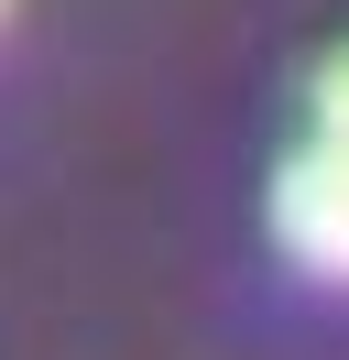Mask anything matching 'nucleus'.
<instances>
[{"mask_svg": "<svg viewBox=\"0 0 349 360\" xmlns=\"http://www.w3.org/2000/svg\"><path fill=\"white\" fill-rule=\"evenodd\" d=\"M273 240L295 251L305 273H327V284H349V142H295V153L273 164Z\"/></svg>", "mask_w": 349, "mask_h": 360, "instance_id": "f257e3e1", "label": "nucleus"}, {"mask_svg": "<svg viewBox=\"0 0 349 360\" xmlns=\"http://www.w3.org/2000/svg\"><path fill=\"white\" fill-rule=\"evenodd\" d=\"M305 110H317V131H327V142H349V44H338V55L317 66V88H305Z\"/></svg>", "mask_w": 349, "mask_h": 360, "instance_id": "f03ea898", "label": "nucleus"}, {"mask_svg": "<svg viewBox=\"0 0 349 360\" xmlns=\"http://www.w3.org/2000/svg\"><path fill=\"white\" fill-rule=\"evenodd\" d=\"M0 11H11V0H0Z\"/></svg>", "mask_w": 349, "mask_h": 360, "instance_id": "7ed1b4c3", "label": "nucleus"}]
</instances>
